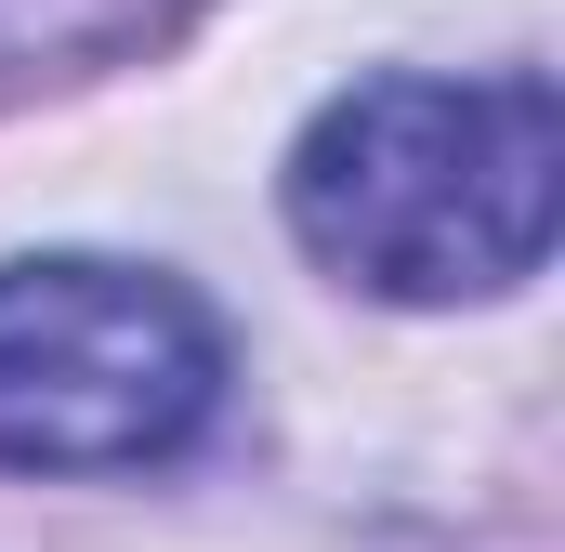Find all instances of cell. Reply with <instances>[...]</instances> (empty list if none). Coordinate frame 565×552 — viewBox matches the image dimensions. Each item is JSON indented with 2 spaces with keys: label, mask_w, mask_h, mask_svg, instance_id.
<instances>
[{
  "label": "cell",
  "mask_w": 565,
  "mask_h": 552,
  "mask_svg": "<svg viewBox=\"0 0 565 552\" xmlns=\"http://www.w3.org/2000/svg\"><path fill=\"white\" fill-rule=\"evenodd\" d=\"M565 198L553 79H355L289 145V237L369 302H500Z\"/></svg>",
  "instance_id": "obj_1"
},
{
  "label": "cell",
  "mask_w": 565,
  "mask_h": 552,
  "mask_svg": "<svg viewBox=\"0 0 565 552\" xmlns=\"http://www.w3.org/2000/svg\"><path fill=\"white\" fill-rule=\"evenodd\" d=\"M224 395V329L184 276L106 251L0 264V460L13 474H145Z\"/></svg>",
  "instance_id": "obj_2"
}]
</instances>
